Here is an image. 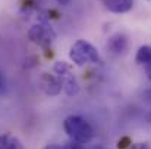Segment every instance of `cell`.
Masks as SVG:
<instances>
[{
	"label": "cell",
	"mask_w": 151,
	"mask_h": 149,
	"mask_svg": "<svg viewBox=\"0 0 151 149\" xmlns=\"http://www.w3.org/2000/svg\"><path fill=\"white\" fill-rule=\"evenodd\" d=\"M37 85L49 97H56L62 92V85H60V82H59V79L56 78L54 73L53 75L51 73H41Z\"/></svg>",
	"instance_id": "obj_5"
},
{
	"label": "cell",
	"mask_w": 151,
	"mask_h": 149,
	"mask_svg": "<svg viewBox=\"0 0 151 149\" xmlns=\"http://www.w3.org/2000/svg\"><path fill=\"white\" fill-rule=\"evenodd\" d=\"M28 38L40 48L49 50L56 40V32L50 25L44 22H38L28 29Z\"/></svg>",
	"instance_id": "obj_4"
},
{
	"label": "cell",
	"mask_w": 151,
	"mask_h": 149,
	"mask_svg": "<svg viewBox=\"0 0 151 149\" xmlns=\"http://www.w3.org/2000/svg\"><path fill=\"white\" fill-rule=\"evenodd\" d=\"M63 129L68 138L78 143H88L94 138V129L88 120L81 115H69L63 121Z\"/></svg>",
	"instance_id": "obj_1"
},
{
	"label": "cell",
	"mask_w": 151,
	"mask_h": 149,
	"mask_svg": "<svg viewBox=\"0 0 151 149\" xmlns=\"http://www.w3.org/2000/svg\"><path fill=\"white\" fill-rule=\"evenodd\" d=\"M107 48L110 50L111 53H114V54L125 53L126 48H128V38H126V35H123L120 32L111 35L109 38V41H107Z\"/></svg>",
	"instance_id": "obj_8"
},
{
	"label": "cell",
	"mask_w": 151,
	"mask_h": 149,
	"mask_svg": "<svg viewBox=\"0 0 151 149\" xmlns=\"http://www.w3.org/2000/svg\"><path fill=\"white\" fill-rule=\"evenodd\" d=\"M101 3L113 13H126L134 6V0H101Z\"/></svg>",
	"instance_id": "obj_7"
},
{
	"label": "cell",
	"mask_w": 151,
	"mask_h": 149,
	"mask_svg": "<svg viewBox=\"0 0 151 149\" xmlns=\"http://www.w3.org/2000/svg\"><path fill=\"white\" fill-rule=\"evenodd\" d=\"M59 4H62V6H66V4H69L70 3V0H56Z\"/></svg>",
	"instance_id": "obj_12"
},
{
	"label": "cell",
	"mask_w": 151,
	"mask_h": 149,
	"mask_svg": "<svg viewBox=\"0 0 151 149\" xmlns=\"http://www.w3.org/2000/svg\"><path fill=\"white\" fill-rule=\"evenodd\" d=\"M93 149H107L106 146H103V145H97V146H94Z\"/></svg>",
	"instance_id": "obj_14"
},
{
	"label": "cell",
	"mask_w": 151,
	"mask_h": 149,
	"mask_svg": "<svg viewBox=\"0 0 151 149\" xmlns=\"http://www.w3.org/2000/svg\"><path fill=\"white\" fill-rule=\"evenodd\" d=\"M135 61L151 81V46H141L137 51Z\"/></svg>",
	"instance_id": "obj_6"
},
{
	"label": "cell",
	"mask_w": 151,
	"mask_h": 149,
	"mask_svg": "<svg viewBox=\"0 0 151 149\" xmlns=\"http://www.w3.org/2000/svg\"><path fill=\"white\" fill-rule=\"evenodd\" d=\"M53 73L59 79L62 85V91L68 97H75L79 92V82L72 69V66L66 61H56L53 66Z\"/></svg>",
	"instance_id": "obj_3"
},
{
	"label": "cell",
	"mask_w": 151,
	"mask_h": 149,
	"mask_svg": "<svg viewBox=\"0 0 151 149\" xmlns=\"http://www.w3.org/2000/svg\"><path fill=\"white\" fill-rule=\"evenodd\" d=\"M0 149H24L22 142L10 133L0 135Z\"/></svg>",
	"instance_id": "obj_9"
},
{
	"label": "cell",
	"mask_w": 151,
	"mask_h": 149,
	"mask_svg": "<svg viewBox=\"0 0 151 149\" xmlns=\"http://www.w3.org/2000/svg\"><path fill=\"white\" fill-rule=\"evenodd\" d=\"M43 149H65V146H60V145H54V143H51V145H46Z\"/></svg>",
	"instance_id": "obj_11"
},
{
	"label": "cell",
	"mask_w": 151,
	"mask_h": 149,
	"mask_svg": "<svg viewBox=\"0 0 151 149\" xmlns=\"http://www.w3.org/2000/svg\"><path fill=\"white\" fill-rule=\"evenodd\" d=\"M3 85H4V81H3V76H1V73H0V92H1V89H3Z\"/></svg>",
	"instance_id": "obj_13"
},
{
	"label": "cell",
	"mask_w": 151,
	"mask_h": 149,
	"mask_svg": "<svg viewBox=\"0 0 151 149\" xmlns=\"http://www.w3.org/2000/svg\"><path fill=\"white\" fill-rule=\"evenodd\" d=\"M69 57L76 66L97 64L101 61L97 48L85 40H78L72 44V47L69 50Z\"/></svg>",
	"instance_id": "obj_2"
},
{
	"label": "cell",
	"mask_w": 151,
	"mask_h": 149,
	"mask_svg": "<svg viewBox=\"0 0 151 149\" xmlns=\"http://www.w3.org/2000/svg\"><path fill=\"white\" fill-rule=\"evenodd\" d=\"M65 149H85L82 143H78V142H73L70 140L68 145H65Z\"/></svg>",
	"instance_id": "obj_10"
}]
</instances>
